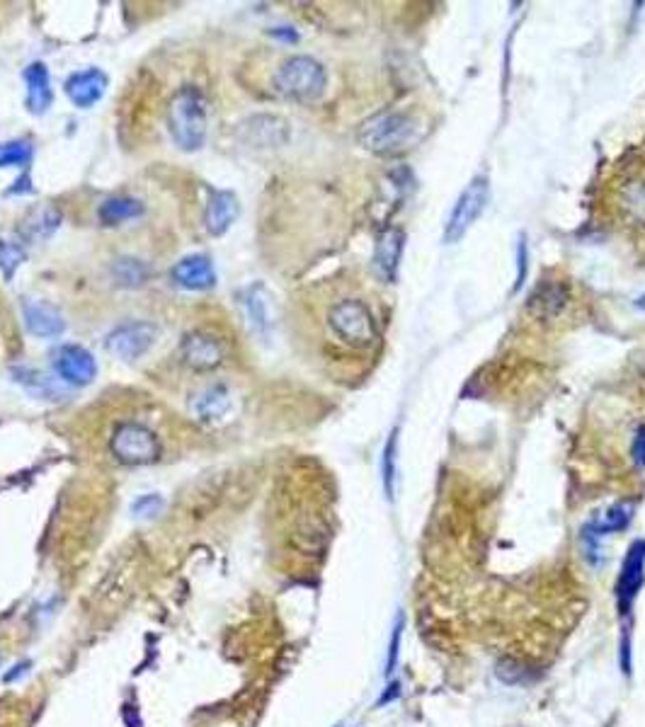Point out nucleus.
<instances>
[{
  "instance_id": "nucleus-17",
  "label": "nucleus",
  "mask_w": 645,
  "mask_h": 727,
  "mask_svg": "<svg viewBox=\"0 0 645 727\" xmlns=\"http://www.w3.org/2000/svg\"><path fill=\"white\" fill-rule=\"evenodd\" d=\"M403 248H405V233L401 229H386L376 241V252H374V267L386 282H394L401 267Z\"/></svg>"
},
{
  "instance_id": "nucleus-27",
  "label": "nucleus",
  "mask_w": 645,
  "mask_h": 727,
  "mask_svg": "<svg viewBox=\"0 0 645 727\" xmlns=\"http://www.w3.org/2000/svg\"><path fill=\"white\" fill-rule=\"evenodd\" d=\"M624 209L636 223H645V182L636 179L624 189Z\"/></svg>"
},
{
  "instance_id": "nucleus-26",
  "label": "nucleus",
  "mask_w": 645,
  "mask_h": 727,
  "mask_svg": "<svg viewBox=\"0 0 645 727\" xmlns=\"http://www.w3.org/2000/svg\"><path fill=\"white\" fill-rule=\"evenodd\" d=\"M631 512H633L631 502H621V505L609 507V509L595 521V531L597 534L624 531V528L629 527V521H631Z\"/></svg>"
},
{
  "instance_id": "nucleus-4",
  "label": "nucleus",
  "mask_w": 645,
  "mask_h": 727,
  "mask_svg": "<svg viewBox=\"0 0 645 727\" xmlns=\"http://www.w3.org/2000/svg\"><path fill=\"white\" fill-rule=\"evenodd\" d=\"M328 76L325 68L311 56H292L277 68L274 87L284 97L296 102H313L325 93Z\"/></svg>"
},
{
  "instance_id": "nucleus-18",
  "label": "nucleus",
  "mask_w": 645,
  "mask_h": 727,
  "mask_svg": "<svg viewBox=\"0 0 645 727\" xmlns=\"http://www.w3.org/2000/svg\"><path fill=\"white\" fill-rule=\"evenodd\" d=\"M245 143L255 148H277L284 146L289 138L287 121L280 117H252L243 127Z\"/></svg>"
},
{
  "instance_id": "nucleus-25",
  "label": "nucleus",
  "mask_w": 645,
  "mask_h": 727,
  "mask_svg": "<svg viewBox=\"0 0 645 727\" xmlns=\"http://www.w3.org/2000/svg\"><path fill=\"white\" fill-rule=\"evenodd\" d=\"M112 277L119 286H141L148 279V267L141 260L122 257L112 264Z\"/></svg>"
},
{
  "instance_id": "nucleus-14",
  "label": "nucleus",
  "mask_w": 645,
  "mask_h": 727,
  "mask_svg": "<svg viewBox=\"0 0 645 727\" xmlns=\"http://www.w3.org/2000/svg\"><path fill=\"white\" fill-rule=\"evenodd\" d=\"M241 214L238 197L229 189H209L207 209H204V229L211 236H223L236 223Z\"/></svg>"
},
{
  "instance_id": "nucleus-36",
  "label": "nucleus",
  "mask_w": 645,
  "mask_h": 727,
  "mask_svg": "<svg viewBox=\"0 0 645 727\" xmlns=\"http://www.w3.org/2000/svg\"><path fill=\"white\" fill-rule=\"evenodd\" d=\"M636 308H639V311H643V313H645V293H643V296H640L639 301H636Z\"/></svg>"
},
{
  "instance_id": "nucleus-35",
  "label": "nucleus",
  "mask_w": 645,
  "mask_h": 727,
  "mask_svg": "<svg viewBox=\"0 0 645 727\" xmlns=\"http://www.w3.org/2000/svg\"><path fill=\"white\" fill-rule=\"evenodd\" d=\"M272 36H277V39H284V42H296V32L294 29H287V27L272 29Z\"/></svg>"
},
{
  "instance_id": "nucleus-21",
  "label": "nucleus",
  "mask_w": 645,
  "mask_h": 727,
  "mask_svg": "<svg viewBox=\"0 0 645 727\" xmlns=\"http://www.w3.org/2000/svg\"><path fill=\"white\" fill-rule=\"evenodd\" d=\"M189 407H192V413L197 415L200 420L204 422L219 420V417H223V415L230 410L229 388L221 384L207 385V388H201V391L194 395Z\"/></svg>"
},
{
  "instance_id": "nucleus-9",
  "label": "nucleus",
  "mask_w": 645,
  "mask_h": 727,
  "mask_svg": "<svg viewBox=\"0 0 645 727\" xmlns=\"http://www.w3.org/2000/svg\"><path fill=\"white\" fill-rule=\"evenodd\" d=\"M54 371L64 384L87 385L93 384L97 376V364L95 357L80 344H61L54 352Z\"/></svg>"
},
{
  "instance_id": "nucleus-22",
  "label": "nucleus",
  "mask_w": 645,
  "mask_h": 727,
  "mask_svg": "<svg viewBox=\"0 0 645 727\" xmlns=\"http://www.w3.org/2000/svg\"><path fill=\"white\" fill-rule=\"evenodd\" d=\"M144 214V204L134 197H112L102 201L97 209V219L102 226H119L122 221H131Z\"/></svg>"
},
{
  "instance_id": "nucleus-5",
  "label": "nucleus",
  "mask_w": 645,
  "mask_h": 727,
  "mask_svg": "<svg viewBox=\"0 0 645 727\" xmlns=\"http://www.w3.org/2000/svg\"><path fill=\"white\" fill-rule=\"evenodd\" d=\"M487 201H490V182L487 178L478 175L466 185V189L459 194V200L454 204L452 214L445 223V242H459L466 236L468 229L474 226L481 214L486 211Z\"/></svg>"
},
{
  "instance_id": "nucleus-32",
  "label": "nucleus",
  "mask_w": 645,
  "mask_h": 727,
  "mask_svg": "<svg viewBox=\"0 0 645 727\" xmlns=\"http://www.w3.org/2000/svg\"><path fill=\"white\" fill-rule=\"evenodd\" d=\"M517 262H519V271H517L515 289H519L524 284V277H527V245H524V241H519V248H517Z\"/></svg>"
},
{
  "instance_id": "nucleus-24",
  "label": "nucleus",
  "mask_w": 645,
  "mask_h": 727,
  "mask_svg": "<svg viewBox=\"0 0 645 727\" xmlns=\"http://www.w3.org/2000/svg\"><path fill=\"white\" fill-rule=\"evenodd\" d=\"M32 143L27 138H15V141L0 143V168H20L27 172L32 163Z\"/></svg>"
},
{
  "instance_id": "nucleus-23",
  "label": "nucleus",
  "mask_w": 645,
  "mask_h": 727,
  "mask_svg": "<svg viewBox=\"0 0 645 727\" xmlns=\"http://www.w3.org/2000/svg\"><path fill=\"white\" fill-rule=\"evenodd\" d=\"M13 376L17 384H22L25 388H27L35 398H46V400H56V395H61V385L54 381V378H49L46 374H42V371H35V369H25V366H20V369H13Z\"/></svg>"
},
{
  "instance_id": "nucleus-7",
  "label": "nucleus",
  "mask_w": 645,
  "mask_h": 727,
  "mask_svg": "<svg viewBox=\"0 0 645 727\" xmlns=\"http://www.w3.org/2000/svg\"><path fill=\"white\" fill-rule=\"evenodd\" d=\"M645 582V541H633L617 579V606L621 619H629Z\"/></svg>"
},
{
  "instance_id": "nucleus-31",
  "label": "nucleus",
  "mask_w": 645,
  "mask_h": 727,
  "mask_svg": "<svg viewBox=\"0 0 645 727\" xmlns=\"http://www.w3.org/2000/svg\"><path fill=\"white\" fill-rule=\"evenodd\" d=\"M160 505H163V499L159 495H144V497H138L131 505V512L137 514V517H151V514L159 512Z\"/></svg>"
},
{
  "instance_id": "nucleus-16",
  "label": "nucleus",
  "mask_w": 645,
  "mask_h": 727,
  "mask_svg": "<svg viewBox=\"0 0 645 727\" xmlns=\"http://www.w3.org/2000/svg\"><path fill=\"white\" fill-rule=\"evenodd\" d=\"M105 90H108V76L100 68H86L66 80V95L76 108H93L95 102L102 100Z\"/></svg>"
},
{
  "instance_id": "nucleus-3",
  "label": "nucleus",
  "mask_w": 645,
  "mask_h": 727,
  "mask_svg": "<svg viewBox=\"0 0 645 727\" xmlns=\"http://www.w3.org/2000/svg\"><path fill=\"white\" fill-rule=\"evenodd\" d=\"M328 328L352 350H366L376 343V321L372 308L359 299H343L328 308Z\"/></svg>"
},
{
  "instance_id": "nucleus-33",
  "label": "nucleus",
  "mask_w": 645,
  "mask_h": 727,
  "mask_svg": "<svg viewBox=\"0 0 645 727\" xmlns=\"http://www.w3.org/2000/svg\"><path fill=\"white\" fill-rule=\"evenodd\" d=\"M633 461L639 466H645V427H640L636 439H633Z\"/></svg>"
},
{
  "instance_id": "nucleus-34",
  "label": "nucleus",
  "mask_w": 645,
  "mask_h": 727,
  "mask_svg": "<svg viewBox=\"0 0 645 727\" xmlns=\"http://www.w3.org/2000/svg\"><path fill=\"white\" fill-rule=\"evenodd\" d=\"M29 667H32V662H29V660H25V662H22V664H15V667H13L15 671H10V674H5V684H10V681H15V677H22V674H25V671H27Z\"/></svg>"
},
{
  "instance_id": "nucleus-12",
  "label": "nucleus",
  "mask_w": 645,
  "mask_h": 727,
  "mask_svg": "<svg viewBox=\"0 0 645 727\" xmlns=\"http://www.w3.org/2000/svg\"><path fill=\"white\" fill-rule=\"evenodd\" d=\"M568 296H570L568 284L553 282V279H544L531 292L529 301H527V313L531 318H537V321H551V318H556V315L566 311Z\"/></svg>"
},
{
  "instance_id": "nucleus-1",
  "label": "nucleus",
  "mask_w": 645,
  "mask_h": 727,
  "mask_svg": "<svg viewBox=\"0 0 645 727\" xmlns=\"http://www.w3.org/2000/svg\"><path fill=\"white\" fill-rule=\"evenodd\" d=\"M168 128L179 150H200L207 138V100L200 87L185 86L168 105Z\"/></svg>"
},
{
  "instance_id": "nucleus-29",
  "label": "nucleus",
  "mask_w": 645,
  "mask_h": 727,
  "mask_svg": "<svg viewBox=\"0 0 645 727\" xmlns=\"http://www.w3.org/2000/svg\"><path fill=\"white\" fill-rule=\"evenodd\" d=\"M395 454H398V432L388 436L386 449H384V487H386V497L394 499V483H395Z\"/></svg>"
},
{
  "instance_id": "nucleus-10",
  "label": "nucleus",
  "mask_w": 645,
  "mask_h": 727,
  "mask_svg": "<svg viewBox=\"0 0 645 727\" xmlns=\"http://www.w3.org/2000/svg\"><path fill=\"white\" fill-rule=\"evenodd\" d=\"M170 279L187 292H207L216 284L214 262L207 255H187L172 264Z\"/></svg>"
},
{
  "instance_id": "nucleus-8",
  "label": "nucleus",
  "mask_w": 645,
  "mask_h": 727,
  "mask_svg": "<svg viewBox=\"0 0 645 727\" xmlns=\"http://www.w3.org/2000/svg\"><path fill=\"white\" fill-rule=\"evenodd\" d=\"M159 337V330L151 323H124L108 335V350L122 362H134L151 350Z\"/></svg>"
},
{
  "instance_id": "nucleus-19",
  "label": "nucleus",
  "mask_w": 645,
  "mask_h": 727,
  "mask_svg": "<svg viewBox=\"0 0 645 727\" xmlns=\"http://www.w3.org/2000/svg\"><path fill=\"white\" fill-rule=\"evenodd\" d=\"M22 78H25V86H27V109L32 115H44L51 108V100H54L49 68L42 61H35V64H29L25 68Z\"/></svg>"
},
{
  "instance_id": "nucleus-15",
  "label": "nucleus",
  "mask_w": 645,
  "mask_h": 727,
  "mask_svg": "<svg viewBox=\"0 0 645 727\" xmlns=\"http://www.w3.org/2000/svg\"><path fill=\"white\" fill-rule=\"evenodd\" d=\"M243 311L252 333L262 337V340H267L270 333H272L274 311H272V296H270V292L265 289V284H260L258 282V284H252L245 289Z\"/></svg>"
},
{
  "instance_id": "nucleus-2",
  "label": "nucleus",
  "mask_w": 645,
  "mask_h": 727,
  "mask_svg": "<svg viewBox=\"0 0 645 727\" xmlns=\"http://www.w3.org/2000/svg\"><path fill=\"white\" fill-rule=\"evenodd\" d=\"M417 138V124L405 112H379L359 128V143L376 156H394L410 148Z\"/></svg>"
},
{
  "instance_id": "nucleus-20",
  "label": "nucleus",
  "mask_w": 645,
  "mask_h": 727,
  "mask_svg": "<svg viewBox=\"0 0 645 727\" xmlns=\"http://www.w3.org/2000/svg\"><path fill=\"white\" fill-rule=\"evenodd\" d=\"M58 226H61V211L54 207H39L25 216L17 236L25 242H42L54 236Z\"/></svg>"
},
{
  "instance_id": "nucleus-11",
  "label": "nucleus",
  "mask_w": 645,
  "mask_h": 727,
  "mask_svg": "<svg viewBox=\"0 0 645 727\" xmlns=\"http://www.w3.org/2000/svg\"><path fill=\"white\" fill-rule=\"evenodd\" d=\"M22 315H25V325L32 335L51 340V337H61L66 330V321L61 311L54 303L42 299H25L22 301Z\"/></svg>"
},
{
  "instance_id": "nucleus-28",
  "label": "nucleus",
  "mask_w": 645,
  "mask_h": 727,
  "mask_svg": "<svg viewBox=\"0 0 645 727\" xmlns=\"http://www.w3.org/2000/svg\"><path fill=\"white\" fill-rule=\"evenodd\" d=\"M25 262V248L20 242L15 241H5L0 238V270H3V277L10 282L13 279V271Z\"/></svg>"
},
{
  "instance_id": "nucleus-6",
  "label": "nucleus",
  "mask_w": 645,
  "mask_h": 727,
  "mask_svg": "<svg viewBox=\"0 0 645 727\" xmlns=\"http://www.w3.org/2000/svg\"><path fill=\"white\" fill-rule=\"evenodd\" d=\"M109 449H112L119 464L146 466L159 458L160 444L148 427L137 425V422H124V425L115 429Z\"/></svg>"
},
{
  "instance_id": "nucleus-30",
  "label": "nucleus",
  "mask_w": 645,
  "mask_h": 727,
  "mask_svg": "<svg viewBox=\"0 0 645 727\" xmlns=\"http://www.w3.org/2000/svg\"><path fill=\"white\" fill-rule=\"evenodd\" d=\"M403 623H405V619H403V613H398V619H395V626H394V635H391V645H388V660H386L388 677L394 674L395 664H398V652H401V638H403Z\"/></svg>"
},
{
  "instance_id": "nucleus-13",
  "label": "nucleus",
  "mask_w": 645,
  "mask_h": 727,
  "mask_svg": "<svg viewBox=\"0 0 645 727\" xmlns=\"http://www.w3.org/2000/svg\"><path fill=\"white\" fill-rule=\"evenodd\" d=\"M179 354H182L187 366L197 371H211L223 362V347L219 344V340L209 333H201V330L185 335V340L179 344Z\"/></svg>"
}]
</instances>
